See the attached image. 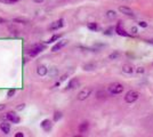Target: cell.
Instances as JSON below:
<instances>
[{
  "label": "cell",
  "instance_id": "1",
  "mask_svg": "<svg viewBox=\"0 0 153 137\" xmlns=\"http://www.w3.org/2000/svg\"><path fill=\"white\" fill-rule=\"evenodd\" d=\"M42 50H45V45H34V46H32L29 50H28V55L30 56V57H36L37 55H39Z\"/></svg>",
  "mask_w": 153,
  "mask_h": 137
},
{
  "label": "cell",
  "instance_id": "2",
  "mask_svg": "<svg viewBox=\"0 0 153 137\" xmlns=\"http://www.w3.org/2000/svg\"><path fill=\"white\" fill-rule=\"evenodd\" d=\"M123 89H125V87L121 84L117 82V84H113L109 87V93L111 95H118V94H121L123 92Z\"/></svg>",
  "mask_w": 153,
  "mask_h": 137
},
{
  "label": "cell",
  "instance_id": "3",
  "mask_svg": "<svg viewBox=\"0 0 153 137\" xmlns=\"http://www.w3.org/2000/svg\"><path fill=\"white\" fill-rule=\"evenodd\" d=\"M137 99H138V93L135 90H129L125 96V101L127 103H134Z\"/></svg>",
  "mask_w": 153,
  "mask_h": 137
},
{
  "label": "cell",
  "instance_id": "4",
  "mask_svg": "<svg viewBox=\"0 0 153 137\" xmlns=\"http://www.w3.org/2000/svg\"><path fill=\"white\" fill-rule=\"evenodd\" d=\"M5 119H7L12 123H18L20 120H21L20 117H18V114H16L14 111H9L8 113H6L5 114Z\"/></svg>",
  "mask_w": 153,
  "mask_h": 137
},
{
  "label": "cell",
  "instance_id": "5",
  "mask_svg": "<svg viewBox=\"0 0 153 137\" xmlns=\"http://www.w3.org/2000/svg\"><path fill=\"white\" fill-rule=\"evenodd\" d=\"M90 94H92V88H85L78 94V99L79 101H85L86 98H88L90 96Z\"/></svg>",
  "mask_w": 153,
  "mask_h": 137
},
{
  "label": "cell",
  "instance_id": "6",
  "mask_svg": "<svg viewBox=\"0 0 153 137\" xmlns=\"http://www.w3.org/2000/svg\"><path fill=\"white\" fill-rule=\"evenodd\" d=\"M63 26H64V20H63V18H59V20L53 22V23L49 25V30L55 31V30H58V29H61V28H63Z\"/></svg>",
  "mask_w": 153,
  "mask_h": 137
},
{
  "label": "cell",
  "instance_id": "7",
  "mask_svg": "<svg viewBox=\"0 0 153 137\" xmlns=\"http://www.w3.org/2000/svg\"><path fill=\"white\" fill-rule=\"evenodd\" d=\"M11 129H12V126H11V123L9 122H1L0 123V130H1L5 135H7V134H9L11 132Z\"/></svg>",
  "mask_w": 153,
  "mask_h": 137
},
{
  "label": "cell",
  "instance_id": "8",
  "mask_svg": "<svg viewBox=\"0 0 153 137\" xmlns=\"http://www.w3.org/2000/svg\"><path fill=\"white\" fill-rule=\"evenodd\" d=\"M41 128L45 130V131H50L51 130V128H53V123H51V121L49 120V119H46V120H44L42 122H41Z\"/></svg>",
  "mask_w": 153,
  "mask_h": 137
},
{
  "label": "cell",
  "instance_id": "9",
  "mask_svg": "<svg viewBox=\"0 0 153 137\" xmlns=\"http://www.w3.org/2000/svg\"><path fill=\"white\" fill-rule=\"evenodd\" d=\"M67 45V40H61V41H58L57 43H55V46L51 48V51H58V50H61L64 46H66Z\"/></svg>",
  "mask_w": 153,
  "mask_h": 137
},
{
  "label": "cell",
  "instance_id": "10",
  "mask_svg": "<svg viewBox=\"0 0 153 137\" xmlns=\"http://www.w3.org/2000/svg\"><path fill=\"white\" fill-rule=\"evenodd\" d=\"M119 11H120V13H122V14H125V15H127V16H131V17L135 16L134 12H133L130 8L126 7V6H121V7H119Z\"/></svg>",
  "mask_w": 153,
  "mask_h": 137
},
{
  "label": "cell",
  "instance_id": "11",
  "mask_svg": "<svg viewBox=\"0 0 153 137\" xmlns=\"http://www.w3.org/2000/svg\"><path fill=\"white\" fill-rule=\"evenodd\" d=\"M79 85H80L79 80L74 78V79L70 80V82H69V85H67L66 89H75V88H78V87H79Z\"/></svg>",
  "mask_w": 153,
  "mask_h": 137
},
{
  "label": "cell",
  "instance_id": "12",
  "mask_svg": "<svg viewBox=\"0 0 153 137\" xmlns=\"http://www.w3.org/2000/svg\"><path fill=\"white\" fill-rule=\"evenodd\" d=\"M37 73H38V76H40V77H45V76L48 73V68H47L45 65H40V66H38V68H37Z\"/></svg>",
  "mask_w": 153,
  "mask_h": 137
},
{
  "label": "cell",
  "instance_id": "13",
  "mask_svg": "<svg viewBox=\"0 0 153 137\" xmlns=\"http://www.w3.org/2000/svg\"><path fill=\"white\" fill-rule=\"evenodd\" d=\"M115 32H117L119 36H123V37H129V36H130V34H129L127 31H125V30L121 28V25H120V24H118V25H117Z\"/></svg>",
  "mask_w": 153,
  "mask_h": 137
},
{
  "label": "cell",
  "instance_id": "14",
  "mask_svg": "<svg viewBox=\"0 0 153 137\" xmlns=\"http://www.w3.org/2000/svg\"><path fill=\"white\" fill-rule=\"evenodd\" d=\"M13 22L15 23H20V24H29V20L25 17H15L13 20Z\"/></svg>",
  "mask_w": 153,
  "mask_h": 137
},
{
  "label": "cell",
  "instance_id": "15",
  "mask_svg": "<svg viewBox=\"0 0 153 137\" xmlns=\"http://www.w3.org/2000/svg\"><path fill=\"white\" fill-rule=\"evenodd\" d=\"M89 129V123L88 122H82L80 126H79V132H86L87 130Z\"/></svg>",
  "mask_w": 153,
  "mask_h": 137
},
{
  "label": "cell",
  "instance_id": "16",
  "mask_svg": "<svg viewBox=\"0 0 153 137\" xmlns=\"http://www.w3.org/2000/svg\"><path fill=\"white\" fill-rule=\"evenodd\" d=\"M122 71H123V72H126V73H131V72H133V66H131V65L126 64V65H123V66H122Z\"/></svg>",
  "mask_w": 153,
  "mask_h": 137
},
{
  "label": "cell",
  "instance_id": "17",
  "mask_svg": "<svg viewBox=\"0 0 153 137\" xmlns=\"http://www.w3.org/2000/svg\"><path fill=\"white\" fill-rule=\"evenodd\" d=\"M106 16H107L109 20H114V18L117 17V13H115L114 11H109V12L106 13Z\"/></svg>",
  "mask_w": 153,
  "mask_h": 137
},
{
  "label": "cell",
  "instance_id": "18",
  "mask_svg": "<svg viewBox=\"0 0 153 137\" xmlns=\"http://www.w3.org/2000/svg\"><path fill=\"white\" fill-rule=\"evenodd\" d=\"M87 28L89 30H92V31H97L98 30V25L96 23H88L87 24Z\"/></svg>",
  "mask_w": 153,
  "mask_h": 137
},
{
  "label": "cell",
  "instance_id": "19",
  "mask_svg": "<svg viewBox=\"0 0 153 137\" xmlns=\"http://www.w3.org/2000/svg\"><path fill=\"white\" fill-rule=\"evenodd\" d=\"M58 74V70L56 67H51L50 70H49V76L50 77H55V76H57Z\"/></svg>",
  "mask_w": 153,
  "mask_h": 137
},
{
  "label": "cell",
  "instance_id": "20",
  "mask_svg": "<svg viewBox=\"0 0 153 137\" xmlns=\"http://www.w3.org/2000/svg\"><path fill=\"white\" fill-rule=\"evenodd\" d=\"M61 38V34H55V36H53L48 41H47V43H51V42H54V41H56V40H58Z\"/></svg>",
  "mask_w": 153,
  "mask_h": 137
},
{
  "label": "cell",
  "instance_id": "21",
  "mask_svg": "<svg viewBox=\"0 0 153 137\" xmlns=\"http://www.w3.org/2000/svg\"><path fill=\"white\" fill-rule=\"evenodd\" d=\"M62 117H63L62 112H55V113H54V121H58V120H61Z\"/></svg>",
  "mask_w": 153,
  "mask_h": 137
},
{
  "label": "cell",
  "instance_id": "22",
  "mask_svg": "<svg viewBox=\"0 0 153 137\" xmlns=\"http://www.w3.org/2000/svg\"><path fill=\"white\" fill-rule=\"evenodd\" d=\"M94 68H95L94 64H86V65H84V70H86V71H90V70H94Z\"/></svg>",
  "mask_w": 153,
  "mask_h": 137
},
{
  "label": "cell",
  "instance_id": "23",
  "mask_svg": "<svg viewBox=\"0 0 153 137\" xmlns=\"http://www.w3.org/2000/svg\"><path fill=\"white\" fill-rule=\"evenodd\" d=\"M20 0H0V3H3V4H9V5H13L15 3H18Z\"/></svg>",
  "mask_w": 153,
  "mask_h": 137
},
{
  "label": "cell",
  "instance_id": "24",
  "mask_svg": "<svg viewBox=\"0 0 153 137\" xmlns=\"http://www.w3.org/2000/svg\"><path fill=\"white\" fill-rule=\"evenodd\" d=\"M9 32H11L13 36H18V34H20V31H18V30H16V29H15V28H13V26H11V28H9Z\"/></svg>",
  "mask_w": 153,
  "mask_h": 137
},
{
  "label": "cell",
  "instance_id": "25",
  "mask_svg": "<svg viewBox=\"0 0 153 137\" xmlns=\"http://www.w3.org/2000/svg\"><path fill=\"white\" fill-rule=\"evenodd\" d=\"M15 94H16V90H15V89H9L8 93H7V97L11 98V97H13Z\"/></svg>",
  "mask_w": 153,
  "mask_h": 137
},
{
  "label": "cell",
  "instance_id": "26",
  "mask_svg": "<svg viewBox=\"0 0 153 137\" xmlns=\"http://www.w3.org/2000/svg\"><path fill=\"white\" fill-rule=\"evenodd\" d=\"M118 56H119V53H114V54H111V55H110V58H111V59H114V58H117Z\"/></svg>",
  "mask_w": 153,
  "mask_h": 137
},
{
  "label": "cell",
  "instance_id": "27",
  "mask_svg": "<svg viewBox=\"0 0 153 137\" xmlns=\"http://www.w3.org/2000/svg\"><path fill=\"white\" fill-rule=\"evenodd\" d=\"M24 107H25V104H21L20 106H17V107H16V110H17V111H22Z\"/></svg>",
  "mask_w": 153,
  "mask_h": 137
},
{
  "label": "cell",
  "instance_id": "28",
  "mask_svg": "<svg viewBox=\"0 0 153 137\" xmlns=\"http://www.w3.org/2000/svg\"><path fill=\"white\" fill-rule=\"evenodd\" d=\"M5 23H8L7 20H5V18H3V17H0V24H5Z\"/></svg>",
  "mask_w": 153,
  "mask_h": 137
},
{
  "label": "cell",
  "instance_id": "29",
  "mask_svg": "<svg viewBox=\"0 0 153 137\" xmlns=\"http://www.w3.org/2000/svg\"><path fill=\"white\" fill-rule=\"evenodd\" d=\"M138 24H139V26H143V28H146V26H147V24H146L145 22H139Z\"/></svg>",
  "mask_w": 153,
  "mask_h": 137
},
{
  "label": "cell",
  "instance_id": "30",
  "mask_svg": "<svg viewBox=\"0 0 153 137\" xmlns=\"http://www.w3.org/2000/svg\"><path fill=\"white\" fill-rule=\"evenodd\" d=\"M15 137H24V134H22V132H17V134H15Z\"/></svg>",
  "mask_w": 153,
  "mask_h": 137
},
{
  "label": "cell",
  "instance_id": "31",
  "mask_svg": "<svg viewBox=\"0 0 153 137\" xmlns=\"http://www.w3.org/2000/svg\"><path fill=\"white\" fill-rule=\"evenodd\" d=\"M5 107H6V105H4V104H0V112L4 111V110H5Z\"/></svg>",
  "mask_w": 153,
  "mask_h": 137
},
{
  "label": "cell",
  "instance_id": "32",
  "mask_svg": "<svg viewBox=\"0 0 153 137\" xmlns=\"http://www.w3.org/2000/svg\"><path fill=\"white\" fill-rule=\"evenodd\" d=\"M137 71H138V73H143V72H144V68H143V67H138Z\"/></svg>",
  "mask_w": 153,
  "mask_h": 137
},
{
  "label": "cell",
  "instance_id": "33",
  "mask_svg": "<svg viewBox=\"0 0 153 137\" xmlns=\"http://www.w3.org/2000/svg\"><path fill=\"white\" fill-rule=\"evenodd\" d=\"M131 31H133V33H137V28L133 26V28H131Z\"/></svg>",
  "mask_w": 153,
  "mask_h": 137
},
{
  "label": "cell",
  "instance_id": "34",
  "mask_svg": "<svg viewBox=\"0 0 153 137\" xmlns=\"http://www.w3.org/2000/svg\"><path fill=\"white\" fill-rule=\"evenodd\" d=\"M34 3H37V4H41V3H44L45 0H33Z\"/></svg>",
  "mask_w": 153,
  "mask_h": 137
},
{
  "label": "cell",
  "instance_id": "35",
  "mask_svg": "<svg viewBox=\"0 0 153 137\" xmlns=\"http://www.w3.org/2000/svg\"><path fill=\"white\" fill-rule=\"evenodd\" d=\"M65 79H66V76H63V77H62V78H61V81H64V80H65Z\"/></svg>",
  "mask_w": 153,
  "mask_h": 137
},
{
  "label": "cell",
  "instance_id": "36",
  "mask_svg": "<svg viewBox=\"0 0 153 137\" xmlns=\"http://www.w3.org/2000/svg\"><path fill=\"white\" fill-rule=\"evenodd\" d=\"M147 42H148V43H152V45H153V39H150V40H147Z\"/></svg>",
  "mask_w": 153,
  "mask_h": 137
}]
</instances>
